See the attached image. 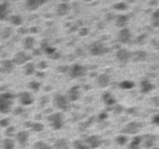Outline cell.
Listing matches in <instances>:
<instances>
[{
    "label": "cell",
    "instance_id": "6da1fadb",
    "mask_svg": "<svg viewBox=\"0 0 159 149\" xmlns=\"http://www.w3.org/2000/svg\"><path fill=\"white\" fill-rule=\"evenodd\" d=\"M14 94L10 92L0 93V113H9L13 107Z\"/></svg>",
    "mask_w": 159,
    "mask_h": 149
},
{
    "label": "cell",
    "instance_id": "7a4b0ae2",
    "mask_svg": "<svg viewBox=\"0 0 159 149\" xmlns=\"http://www.w3.org/2000/svg\"><path fill=\"white\" fill-rule=\"evenodd\" d=\"M47 119H49L50 124H51V127L54 129L62 128V126H63V116H62V113H60V112H56V113L50 114Z\"/></svg>",
    "mask_w": 159,
    "mask_h": 149
},
{
    "label": "cell",
    "instance_id": "3957f363",
    "mask_svg": "<svg viewBox=\"0 0 159 149\" xmlns=\"http://www.w3.org/2000/svg\"><path fill=\"white\" fill-rule=\"evenodd\" d=\"M54 104L56 108H59L61 111H66L68 109V106H70V102L66 98V96H63L61 93H57L54 96Z\"/></svg>",
    "mask_w": 159,
    "mask_h": 149
},
{
    "label": "cell",
    "instance_id": "277c9868",
    "mask_svg": "<svg viewBox=\"0 0 159 149\" xmlns=\"http://www.w3.org/2000/svg\"><path fill=\"white\" fill-rule=\"evenodd\" d=\"M31 60V56L29 54H26L25 51H18L16 54L14 55L13 62L14 65H25Z\"/></svg>",
    "mask_w": 159,
    "mask_h": 149
},
{
    "label": "cell",
    "instance_id": "5b68a950",
    "mask_svg": "<svg viewBox=\"0 0 159 149\" xmlns=\"http://www.w3.org/2000/svg\"><path fill=\"white\" fill-rule=\"evenodd\" d=\"M86 73V67L82 66V65H73L68 68V74L72 77V78H77V77H81Z\"/></svg>",
    "mask_w": 159,
    "mask_h": 149
},
{
    "label": "cell",
    "instance_id": "8992f818",
    "mask_svg": "<svg viewBox=\"0 0 159 149\" xmlns=\"http://www.w3.org/2000/svg\"><path fill=\"white\" fill-rule=\"evenodd\" d=\"M89 52H91V55H93V56H99V55H103L106 52H108V49L104 47L103 44H101L99 41H96L94 44H92L91 47H89Z\"/></svg>",
    "mask_w": 159,
    "mask_h": 149
},
{
    "label": "cell",
    "instance_id": "52a82bcc",
    "mask_svg": "<svg viewBox=\"0 0 159 149\" xmlns=\"http://www.w3.org/2000/svg\"><path fill=\"white\" fill-rule=\"evenodd\" d=\"M19 102L20 104H23V106H30V104H33L34 103V97L31 96L30 92H21L19 94Z\"/></svg>",
    "mask_w": 159,
    "mask_h": 149
},
{
    "label": "cell",
    "instance_id": "ba28073f",
    "mask_svg": "<svg viewBox=\"0 0 159 149\" xmlns=\"http://www.w3.org/2000/svg\"><path fill=\"white\" fill-rule=\"evenodd\" d=\"M101 143H102V139H101V137L98 136H89L86 138V145L88 148H98L101 145Z\"/></svg>",
    "mask_w": 159,
    "mask_h": 149
},
{
    "label": "cell",
    "instance_id": "9c48e42d",
    "mask_svg": "<svg viewBox=\"0 0 159 149\" xmlns=\"http://www.w3.org/2000/svg\"><path fill=\"white\" fill-rule=\"evenodd\" d=\"M14 62L13 60H4L1 61V65H0V72L1 73H11L14 70Z\"/></svg>",
    "mask_w": 159,
    "mask_h": 149
},
{
    "label": "cell",
    "instance_id": "30bf717a",
    "mask_svg": "<svg viewBox=\"0 0 159 149\" xmlns=\"http://www.w3.org/2000/svg\"><path fill=\"white\" fill-rule=\"evenodd\" d=\"M15 136H16V140L21 147H25L28 144V140H29V132L28 131H20Z\"/></svg>",
    "mask_w": 159,
    "mask_h": 149
},
{
    "label": "cell",
    "instance_id": "8fae6325",
    "mask_svg": "<svg viewBox=\"0 0 159 149\" xmlns=\"http://www.w3.org/2000/svg\"><path fill=\"white\" fill-rule=\"evenodd\" d=\"M10 8H11V5H10V3L4 1V3L0 4V20H5L6 18H9Z\"/></svg>",
    "mask_w": 159,
    "mask_h": 149
},
{
    "label": "cell",
    "instance_id": "7c38bea8",
    "mask_svg": "<svg viewBox=\"0 0 159 149\" xmlns=\"http://www.w3.org/2000/svg\"><path fill=\"white\" fill-rule=\"evenodd\" d=\"M80 97V87L75 86V87H71L70 89H68V92H67V99H68V102H73V101H77Z\"/></svg>",
    "mask_w": 159,
    "mask_h": 149
},
{
    "label": "cell",
    "instance_id": "4fadbf2b",
    "mask_svg": "<svg viewBox=\"0 0 159 149\" xmlns=\"http://www.w3.org/2000/svg\"><path fill=\"white\" fill-rule=\"evenodd\" d=\"M139 128H142V124L137 123V122H131V123H128L126 127L123 132L124 133H131V134H134V133H137L139 131Z\"/></svg>",
    "mask_w": 159,
    "mask_h": 149
},
{
    "label": "cell",
    "instance_id": "5bb4252c",
    "mask_svg": "<svg viewBox=\"0 0 159 149\" xmlns=\"http://www.w3.org/2000/svg\"><path fill=\"white\" fill-rule=\"evenodd\" d=\"M45 1H42V0H29V1H26L25 3V6L26 9H29V10H36V9H39L41 5H44Z\"/></svg>",
    "mask_w": 159,
    "mask_h": 149
},
{
    "label": "cell",
    "instance_id": "9a60e30c",
    "mask_svg": "<svg viewBox=\"0 0 159 149\" xmlns=\"http://www.w3.org/2000/svg\"><path fill=\"white\" fill-rule=\"evenodd\" d=\"M109 82H111V78H109V76L107 73H102V74H99L98 76V78H97V84L99 87H107L108 84H109Z\"/></svg>",
    "mask_w": 159,
    "mask_h": 149
},
{
    "label": "cell",
    "instance_id": "2e32d148",
    "mask_svg": "<svg viewBox=\"0 0 159 149\" xmlns=\"http://www.w3.org/2000/svg\"><path fill=\"white\" fill-rule=\"evenodd\" d=\"M118 40L121 42H124V44H127L129 40H131V33L128 29H121L119 34H118Z\"/></svg>",
    "mask_w": 159,
    "mask_h": 149
},
{
    "label": "cell",
    "instance_id": "e0dca14e",
    "mask_svg": "<svg viewBox=\"0 0 159 149\" xmlns=\"http://www.w3.org/2000/svg\"><path fill=\"white\" fill-rule=\"evenodd\" d=\"M129 57H131V54L126 49H121V50L117 51V58H118V61L127 62V61L129 60Z\"/></svg>",
    "mask_w": 159,
    "mask_h": 149
},
{
    "label": "cell",
    "instance_id": "ac0fdd59",
    "mask_svg": "<svg viewBox=\"0 0 159 149\" xmlns=\"http://www.w3.org/2000/svg\"><path fill=\"white\" fill-rule=\"evenodd\" d=\"M23 46H24L25 50L34 49V46H35V39H34L33 36H26L25 39L23 40Z\"/></svg>",
    "mask_w": 159,
    "mask_h": 149
},
{
    "label": "cell",
    "instance_id": "d6986e66",
    "mask_svg": "<svg viewBox=\"0 0 159 149\" xmlns=\"http://www.w3.org/2000/svg\"><path fill=\"white\" fill-rule=\"evenodd\" d=\"M142 139H144V147L148 148V149H152L153 148V144H154L155 142V137L153 134H147L144 137H142Z\"/></svg>",
    "mask_w": 159,
    "mask_h": 149
},
{
    "label": "cell",
    "instance_id": "ffe728a7",
    "mask_svg": "<svg viewBox=\"0 0 159 149\" xmlns=\"http://www.w3.org/2000/svg\"><path fill=\"white\" fill-rule=\"evenodd\" d=\"M154 88V84L150 83L148 79H143V81L141 82V89L143 93H148L149 91H152V89Z\"/></svg>",
    "mask_w": 159,
    "mask_h": 149
},
{
    "label": "cell",
    "instance_id": "44dd1931",
    "mask_svg": "<svg viewBox=\"0 0 159 149\" xmlns=\"http://www.w3.org/2000/svg\"><path fill=\"white\" fill-rule=\"evenodd\" d=\"M56 11L59 15H66L68 11H70V5H68L67 3H61V4L57 5Z\"/></svg>",
    "mask_w": 159,
    "mask_h": 149
},
{
    "label": "cell",
    "instance_id": "7402d4cb",
    "mask_svg": "<svg viewBox=\"0 0 159 149\" xmlns=\"http://www.w3.org/2000/svg\"><path fill=\"white\" fill-rule=\"evenodd\" d=\"M36 71V66L34 62H28L25 63V67H24V73L26 76H31V74H34Z\"/></svg>",
    "mask_w": 159,
    "mask_h": 149
},
{
    "label": "cell",
    "instance_id": "603a6c76",
    "mask_svg": "<svg viewBox=\"0 0 159 149\" xmlns=\"http://www.w3.org/2000/svg\"><path fill=\"white\" fill-rule=\"evenodd\" d=\"M9 21L14 26H20V25H23L24 19L21 15H11V16H9Z\"/></svg>",
    "mask_w": 159,
    "mask_h": 149
},
{
    "label": "cell",
    "instance_id": "cb8c5ba5",
    "mask_svg": "<svg viewBox=\"0 0 159 149\" xmlns=\"http://www.w3.org/2000/svg\"><path fill=\"white\" fill-rule=\"evenodd\" d=\"M127 24H128V16H127V15H118V16L116 18V25H117L118 28H124Z\"/></svg>",
    "mask_w": 159,
    "mask_h": 149
},
{
    "label": "cell",
    "instance_id": "d4e9b609",
    "mask_svg": "<svg viewBox=\"0 0 159 149\" xmlns=\"http://www.w3.org/2000/svg\"><path fill=\"white\" fill-rule=\"evenodd\" d=\"M1 148L3 149H14L15 148V142L11 138H5L1 140Z\"/></svg>",
    "mask_w": 159,
    "mask_h": 149
},
{
    "label": "cell",
    "instance_id": "484cf974",
    "mask_svg": "<svg viewBox=\"0 0 159 149\" xmlns=\"http://www.w3.org/2000/svg\"><path fill=\"white\" fill-rule=\"evenodd\" d=\"M102 98H103L104 103L107 104V106H113V104L116 103V98H114L109 92H106V93L103 94V97H102Z\"/></svg>",
    "mask_w": 159,
    "mask_h": 149
},
{
    "label": "cell",
    "instance_id": "4316f807",
    "mask_svg": "<svg viewBox=\"0 0 159 149\" xmlns=\"http://www.w3.org/2000/svg\"><path fill=\"white\" fill-rule=\"evenodd\" d=\"M55 149H68V142L65 138H61V139H57L55 143Z\"/></svg>",
    "mask_w": 159,
    "mask_h": 149
},
{
    "label": "cell",
    "instance_id": "83f0119b",
    "mask_svg": "<svg viewBox=\"0 0 159 149\" xmlns=\"http://www.w3.org/2000/svg\"><path fill=\"white\" fill-rule=\"evenodd\" d=\"M142 137H136L131 142V144H129V149H139V145H141V143H142Z\"/></svg>",
    "mask_w": 159,
    "mask_h": 149
},
{
    "label": "cell",
    "instance_id": "f1b7e54d",
    "mask_svg": "<svg viewBox=\"0 0 159 149\" xmlns=\"http://www.w3.org/2000/svg\"><path fill=\"white\" fill-rule=\"evenodd\" d=\"M147 57V52L146 51H137L134 55V61L139 62V61H144Z\"/></svg>",
    "mask_w": 159,
    "mask_h": 149
},
{
    "label": "cell",
    "instance_id": "f546056e",
    "mask_svg": "<svg viewBox=\"0 0 159 149\" xmlns=\"http://www.w3.org/2000/svg\"><path fill=\"white\" fill-rule=\"evenodd\" d=\"M29 127H31V129L34 132H42L44 131V124L39 123V122H35V123H29Z\"/></svg>",
    "mask_w": 159,
    "mask_h": 149
},
{
    "label": "cell",
    "instance_id": "4dcf8cb0",
    "mask_svg": "<svg viewBox=\"0 0 159 149\" xmlns=\"http://www.w3.org/2000/svg\"><path fill=\"white\" fill-rule=\"evenodd\" d=\"M119 87L123 88V89H131V88L134 87V82H132V81H122L119 83Z\"/></svg>",
    "mask_w": 159,
    "mask_h": 149
},
{
    "label": "cell",
    "instance_id": "1f68e13d",
    "mask_svg": "<svg viewBox=\"0 0 159 149\" xmlns=\"http://www.w3.org/2000/svg\"><path fill=\"white\" fill-rule=\"evenodd\" d=\"M40 87H41V83L39 81H31L29 83V88L33 89V91H39Z\"/></svg>",
    "mask_w": 159,
    "mask_h": 149
},
{
    "label": "cell",
    "instance_id": "d6a6232c",
    "mask_svg": "<svg viewBox=\"0 0 159 149\" xmlns=\"http://www.w3.org/2000/svg\"><path fill=\"white\" fill-rule=\"evenodd\" d=\"M10 35H11V29H10V28H5V29H3L1 34H0L1 39H9Z\"/></svg>",
    "mask_w": 159,
    "mask_h": 149
},
{
    "label": "cell",
    "instance_id": "836d02e7",
    "mask_svg": "<svg viewBox=\"0 0 159 149\" xmlns=\"http://www.w3.org/2000/svg\"><path fill=\"white\" fill-rule=\"evenodd\" d=\"M152 19H153V25L158 26L159 25V9L152 14Z\"/></svg>",
    "mask_w": 159,
    "mask_h": 149
},
{
    "label": "cell",
    "instance_id": "e575fe53",
    "mask_svg": "<svg viewBox=\"0 0 159 149\" xmlns=\"http://www.w3.org/2000/svg\"><path fill=\"white\" fill-rule=\"evenodd\" d=\"M116 142L118 143V144L121 145H124L127 142H128V138H127L126 136H118L117 138H116Z\"/></svg>",
    "mask_w": 159,
    "mask_h": 149
},
{
    "label": "cell",
    "instance_id": "d590c367",
    "mask_svg": "<svg viewBox=\"0 0 159 149\" xmlns=\"http://www.w3.org/2000/svg\"><path fill=\"white\" fill-rule=\"evenodd\" d=\"M34 149H50V147L44 142H38V143H35Z\"/></svg>",
    "mask_w": 159,
    "mask_h": 149
},
{
    "label": "cell",
    "instance_id": "8d00e7d4",
    "mask_svg": "<svg viewBox=\"0 0 159 149\" xmlns=\"http://www.w3.org/2000/svg\"><path fill=\"white\" fill-rule=\"evenodd\" d=\"M73 145H75V149H88V147L86 144H83L81 140H76L73 143Z\"/></svg>",
    "mask_w": 159,
    "mask_h": 149
},
{
    "label": "cell",
    "instance_id": "74e56055",
    "mask_svg": "<svg viewBox=\"0 0 159 149\" xmlns=\"http://www.w3.org/2000/svg\"><path fill=\"white\" fill-rule=\"evenodd\" d=\"M44 52L46 55H49V56H52L56 52V49L55 47H51V46H47L46 49H44Z\"/></svg>",
    "mask_w": 159,
    "mask_h": 149
},
{
    "label": "cell",
    "instance_id": "f35d334b",
    "mask_svg": "<svg viewBox=\"0 0 159 149\" xmlns=\"http://www.w3.org/2000/svg\"><path fill=\"white\" fill-rule=\"evenodd\" d=\"M9 126H10V119H9V118L0 119V127H1V128H5V129H6Z\"/></svg>",
    "mask_w": 159,
    "mask_h": 149
},
{
    "label": "cell",
    "instance_id": "ab89813d",
    "mask_svg": "<svg viewBox=\"0 0 159 149\" xmlns=\"http://www.w3.org/2000/svg\"><path fill=\"white\" fill-rule=\"evenodd\" d=\"M114 9L116 10H126L127 4L126 3H117V4H114Z\"/></svg>",
    "mask_w": 159,
    "mask_h": 149
},
{
    "label": "cell",
    "instance_id": "60d3db41",
    "mask_svg": "<svg viewBox=\"0 0 159 149\" xmlns=\"http://www.w3.org/2000/svg\"><path fill=\"white\" fill-rule=\"evenodd\" d=\"M14 131H15V128H14V127L9 126L8 128H6V131H5V133H6V136H13V134H16V133H15Z\"/></svg>",
    "mask_w": 159,
    "mask_h": 149
},
{
    "label": "cell",
    "instance_id": "b9f144b4",
    "mask_svg": "<svg viewBox=\"0 0 159 149\" xmlns=\"http://www.w3.org/2000/svg\"><path fill=\"white\" fill-rule=\"evenodd\" d=\"M68 68H70L68 66H59L57 67V71L59 72H68Z\"/></svg>",
    "mask_w": 159,
    "mask_h": 149
},
{
    "label": "cell",
    "instance_id": "7bdbcfd3",
    "mask_svg": "<svg viewBox=\"0 0 159 149\" xmlns=\"http://www.w3.org/2000/svg\"><path fill=\"white\" fill-rule=\"evenodd\" d=\"M152 104L155 106V107H159V97H153L152 98Z\"/></svg>",
    "mask_w": 159,
    "mask_h": 149
},
{
    "label": "cell",
    "instance_id": "ee69618b",
    "mask_svg": "<svg viewBox=\"0 0 159 149\" xmlns=\"http://www.w3.org/2000/svg\"><path fill=\"white\" fill-rule=\"evenodd\" d=\"M107 117H108L107 112H102V113H101V114L98 116V119H99V121H104L106 118H107Z\"/></svg>",
    "mask_w": 159,
    "mask_h": 149
},
{
    "label": "cell",
    "instance_id": "f6af8a7d",
    "mask_svg": "<svg viewBox=\"0 0 159 149\" xmlns=\"http://www.w3.org/2000/svg\"><path fill=\"white\" fill-rule=\"evenodd\" d=\"M152 122H153V124H155V126H159V114H155L154 117H153Z\"/></svg>",
    "mask_w": 159,
    "mask_h": 149
},
{
    "label": "cell",
    "instance_id": "bcb514c9",
    "mask_svg": "<svg viewBox=\"0 0 159 149\" xmlns=\"http://www.w3.org/2000/svg\"><path fill=\"white\" fill-rule=\"evenodd\" d=\"M88 34V29H86V28H83V29H81L80 30V35H82V36H84V35H87Z\"/></svg>",
    "mask_w": 159,
    "mask_h": 149
},
{
    "label": "cell",
    "instance_id": "7dc6e473",
    "mask_svg": "<svg viewBox=\"0 0 159 149\" xmlns=\"http://www.w3.org/2000/svg\"><path fill=\"white\" fill-rule=\"evenodd\" d=\"M144 39H146V35H142V36H139L138 39H137V42H138V44H143V42H144L143 40Z\"/></svg>",
    "mask_w": 159,
    "mask_h": 149
},
{
    "label": "cell",
    "instance_id": "c3c4849f",
    "mask_svg": "<svg viewBox=\"0 0 159 149\" xmlns=\"http://www.w3.org/2000/svg\"><path fill=\"white\" fill-rule=\"evenodd\" d=\"M39 67H40V68H46V67H47V63H46V62H40V63H39Z\"/></svg>",
    "mask_w": 159,
    "mask_h": 149
},
{
    "label": "cell",
    "instance_id": "681fc988",
    "mask_svg": "<svg viewBox=\"0 0 159 149\" xmlns=\"http://www.w3.org/2000/svg\"><path fill=\"white\" fill-rule=\"evenodd\" d=\"M122 109H123V107H122V106H117V107H116V112H117V113L122 112Z\"/></svg>",
    "mask_w": 159,
    "mask_h": 149
},
{
    "label": "cell",
    "instance_id": "f907efd6",
    "mask_svg": "<svg viewBox=\"0 0 159 149\" xmlns=\"http://www.w3.org/2000/svg\"><path fill=\"white\" fill-rule=\"evenodd\" d=\"M51 57H52V58H57V57H60V54H59V52H55V54L52 55Z\"/></svg>",
    "mask_w": 159,
    "mask_h": 149
},
{
    "label": "cell",
    "instance_id": "816d5d0a",
    "mask_svg": "<svg viewBox=\"0 0 159 149\" xmlns=\"http://www.w3.org/2000/svg\"><path fill=\"white\" fill-rule=\"evenodd\" d=\"M26 31H28L26 29H20V30H19V33H20V34H25Z\"/></svg>",
    "mask_w": 159,
    "mask_h": 149
},
{
    "label": "cell",
    "instance_id": "f5cc1de1",
    "mask_svg": "<svg viewBox=\"0 0 159 149\" xmlns=\"http://www.w3.org/2000/svg\"><path fill=\"white\" fill-rule=\"evenodd\" d=\"M21 112H23V109H21V108H18L16 111H15V113H18V114H20V113H21Z\"/></svg>",
    "mask_w": 159,
    "mask_h": 149
},
{
    "label": "cell",
    "instance_id": "db71d44e",
    "mask_svg": "<svg viewBox=\"0 0 159 149\" xmlns=\"http://www.w3.org/2000/svg\"><path fill=\"white\" fill-rule=\"evenodd\" d=\"M107 19H113V15H111V14H108V15H107Z\"/></svg>",
    "mask_w": 159,
    "mask_h": 149
},
{
    "label": "cell",
    "instance_id": "11a10c76",
    "mask_svg": "<svg viewBox=\"0 0 159 149\" xmlns=\"http://www.w3.org/2000/svg\"><path fill=\"white\" fill-rule=\"evenodd\" d=\"M152 149H159V148H152Z\"/></svg>",
    "mask_w": 159,
    "mask_h": 149
}]
</instances>
